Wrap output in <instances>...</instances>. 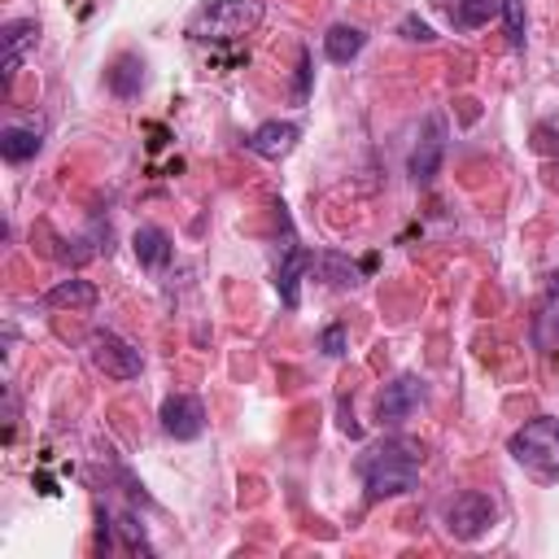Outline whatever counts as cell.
<instances>
[{"instance_id": "1", "label": "cell", "mask_w": 559, "mask_h": 559, "mask_svg": "<svg viewBox=\"0 0 559 559\" xmlns=\"http://www.w3.org/2000/svg\"><path fill=\"white\" fill-rule=\"evenodd\" d=\"M419 463H424V441H415V437H389L384 445L367 450L358 459V472H362V485H367V502L406 493L415 485Z\"/></svg>"}, {"instance_id": "2", "label": "cell", "mask_w": 559, "mask_h": 559, "mask_svg": "<svg viewBox=\"0 0 559 559\" xmlns=\"http://www.w3.org/2000/svg\"><path fill=\"white\" fill-rule=\"evenodd\" d=\"M262 22V0H210L205 9L192 13L188 22V39L197 44H227L249 35Z\"/></svg>"}, {"instance_id": "3", "label": "cell", "mask_w": 559, "mask_h": 559, "mask_svg": "<svg viewBox=\"0 0 559 559\" xmlns=\"http://www.w3.org/2000/svg\"><path fill=\"white\" fill-rule=\"evenodd\" d=\"M507 450H511V459H515L520 467H528L533 476L555 480V476H559V419H555V415L528 419L524 428L511 432Z\"/></svg>"}, {"instance_id": "4", "label": "cell", "mask_w": 559, "mask_h": 559, "mask_svg": "<svg viewBox=\"0 0 559 559\" xmlns=\"http://www.w3.org/2000/svg\"><path fill=\"white\" fill-rule=\"evenodd\" d=\"M493 515H498V511H493L489 493H480V489H463V493L445 507V528H450V537H459V542H476V537L489 533Z\"/></svg>"}, {"instance_id": "5", "label": "cell", "mask_w": 559, "mask_h": 559, "mask_svg": "<svg viewBox=\"0 0 559 559\" xmlns=\"http://www.w3.org/2000/svg\"><path fill=\"white\" fill-rule=\"evenodd\" d=\"M441 157H445V118L441 114H428L424 118V131H419V140L411 148V162H406L411 179L415 183H432L437 170H441Z\"/></svg>"}, {"instance_id": "6", "label": "cell", "mask_w": 559, "mask_h": 559, "mask_svg": "<svg viewBox=\"0 0 559 559\" xmlns=\"http://www.w3.org/2000/svg\"><path fill=\"white\" fill-rule=\"evenodd\" d=\"M87 354H92V362L109 376V380H135L140 376V349H131L122 336H114V332H92V341H87Z\"/></svg>"}, {"instance_id": "7", "label": "cell", "mask_w": 559, "mask_h": 559, "mask_svg": "<svg viewBox=\"0 0 559 559\" xmlns=\"http://www.w3.org/2000/svg\"><path fill=\"white\" fill-rule=\"evenodd\" d=\"M39 39V22L35 17H17V22H4L0 26V70H4V87L13 83V74L22 70L26 52L35 48Z\"/></svg>"}, {"instance_id": "8", "label": "cell", "mask_w": 559, "mask_h": 559, "mask_svg": "<svg viewBox=\"0 0 559 559\" xmlns=\"http://www.w3.org/2000/svg\"><path fill=\"white\" fill-rule=\"evenodd\" d=\"M424 402V380L415 376V371H406V376H397L393 384H384V393H380V402H376V415H380V424H402V419H411V411Z\"/></svg>"}, {"instance_id": "9", "label": "cell", "mask_w": 559, "mask_h": 559, "mask_svg": "<svg viewBox=\"0 0 559 559\" xmlns=\"http://www.w3.org/2000/svg\"><path fill=\"white\" fill-rule=\"evenodd\" d=\"M162 428H166L175 441L201 437V432H205V406H201V397H192V393L166 397V402H162Z\"/></svg>"}, {"instance_id": "10", "label": "cell", "mask_w": 559, "mask_h": 559, "mask_svg": "<svg viewBox=\"0 0 559 559\" xmlns=\"http://www.w3.org/2000/svg\"><path fill=\"white\" fill-rule=\"evenodd\" d=\"M297 140H301V127H297V122H280V118H271V122L253 127V135H249L245 144H249L258 157L280 162V157H288V153L297 148Z\"/></svg>"}, {"instance_id": "11", "label": "cell", "mask_w": 559, "mask_h": 559, "mask_svg": "<svg viewBox=\"0 0 559 559\" xmlns=\"http://www.w3.org/2000/svg\"><path fill=\"white\" fill-rule=\"evenodd\" d=\"M306 266H314V253H310L306 245L288 240V245H284V258H280V271H275V288H280L284 306H297V280H301Z\"/></svg>"}, {"instance_id": "12", "label": "cell", "mask_w": 559, "mask_h": 559, "mask_svg": "<svg viewBox=\"0 0 559 559\" xmlns=\"http://www.w3.org/2000/svg\"><path fill=\"white\" fill-rule=\"evenodd\" d=\"M96 297L100 293H96L92 280H61V284H52L44 293V306H52V310H92Z\"/></svg>"}, {"instance_id": "13", "label": "cell", "mask_w": 559, "mask_h": 559, "mask_svg": "<svg viewBox=\"0 0 559 559\" xmlns=\"http://www.w3.org/2000/svg\"><path fill=\"white\" fill-rule=\"evenodd\" d=\"M131 245H135V258H140V266H148V271H162V266L170 262V236H166L162 227H153V223L135 227Z\"/></svg>"}, {"instance_id": "14", "label": "cell", "mask_w": 559, "mask_h": 559, "mask_svg": "<svg viewBox=\"0 0 559 559\" xmlns=\"http://www.w3.org/2000/svg\"><path fill=\"white\" fill-rule=\"evenodd\" d=\"M109 92L114 96H122V100H131V96H140V83H144V61L135 57V52H122L114 66H109Z\"/></svg>"}, {"instance_id": "15", "label": "cell", "mask_w": 559, "mask_h": 559, "mask_svg": "<svg viewBox=\"0 0 559 559\" xmlns=\"http://www.w3.org/2000/svg\"><path fill=\"white\" fill-rule=\"evenodd\" d=\"M362 44H367V35H362L358 26H345V22H336V26L323 35V52H328V61H336V66L354 61V57L362 52Z\"/></svg>"}, {"instance_id": "16", "label": "cell", "mask_w": 559, "mask_h": 559, "mask_svg": "<svg viewBox=\"0 0 559 559\" xmlns=\"http://www.w3.org/2000/svg\"><path fill=\"white\" fill-rule=\"evenodd\" d=\"M39 131H31V127H4L0 131V157L4 162H31L35 153H39Z\"/></svg>"}, {"instance_id": "17", "label": "cell", "mask_w": 559, "mask_h": 559, "mask_svg": "<svg viewBox=\"0 0 559 559\" xmlns=\"http://www.w3.org/2000/svg\"><path fill=\"white\" fill-rule=\"evenodd\" d=\"M493 13H498V0H459L454 13H450V22H454V31H476Z\"/></svg>"}, {"instance_id": "18", "label": "cell", "mask_w": 559, "mask_h": 559, "mask_svg": "<svg viewBox=\"0 0 559 559\" xmlns=\"http://www.w3.org/2000/svg\"><path fill=\"white\" fill-rule=\"evenodd\" d=\"M314 266L323 271V280L332 288H354L358 284V266L349 258H341V253H323V258H314Z\"/></svg>"}, {"instance_id": "19", "label": "cell", "mask_w": 559, "mask_h": 559, "mask_svg": "<svg viewBox=\"0 0 559 559\" xmlns=\"http://www.w3.org/2000/svg\"><path fill=\"white\" fill-rule=\"evenodd\" d=\"M498 9H502L511 48H524V0H498Z\"/></svg>"}, {"instance_id": "20", "label": "cell", "mask_w": 559, "mask_h": 559, "mask_svg": "<svg viewBox=\"0 0 559 559\" xmlns=\"http://www.w3.org/2000/svg\"><path fill=\"white\" fill-rule=\"evenodd\" d=\"M397 31H402V39H411V44H432V39H437V31H432L424 17H415V13H411V17H402V26H397Z\"/></svg>"}, {"instance_id": "21", "label": "cell", "mask_w": 559, "mask_h": 559, "mask_svg": "<svg viewBox=\"0 0 559 559\" xmlns=\"http://www.w3.org/2000/svg\"><path fill=\"white\" fill-rule=\"evenodd\" d=\"M319 349H323L328 358H341V354H345V328H341V323H328L323 336H319Z\"/></svg>"}, {"instance_id": "22", "label": "cell", "mask_w": 559, "mask_h": 559, "mask_svg": "<svg viewBox=\"0 0 559 559\" xmlns=\"http://www.w3.org/2000/svg\"><path fill=\"white\" fill-rule=\"evenodd\" d=\"M297 96H306V83H310V52H301V66H297Z\"/></svg>"}]
</instances>
